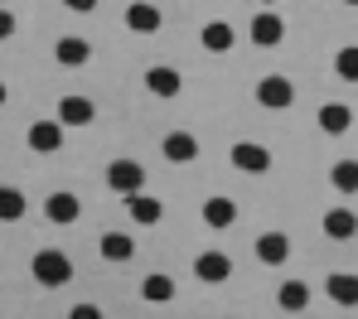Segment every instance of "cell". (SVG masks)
<instances>
[{
	"mask_svg": "<svg viewBox=\"0 0 358 319\" xmlns=\"http://www.w3.org/2000/svg\"><path fill=\"white\" fill-rule=\"evenodd\" d=\"M29 271H34V281L44 285V290H59L73 281V256L59 252V247H39L34 261H29Z\"/></svg>",
	"mask_w": 358,
	"mask_h": 319,
	"instance_id": "1",
	"label": "cell"
},
{
	"mask_svg": "<svg viewBox=\"0 0 358 319\" xmlns=\"http://www.w3.org/2000/svg\"><path fill=\"white\" fill-rule=\"evenodd\" d=\"M296 102V82L286 77V73H266L262 82H257V107H266V112H286Z\"/></svg>",
	"mask_w": 358,
	"mask_h": 319,
	"instance_id": "2",
	"label": "cell"
},
{
	"mask_svg": "<svg viewBox=\"0 0 358 319\" xmlns=\"http://www.w3.org/2000/svg\"><path fill=\"white\" fill-rule=\"evenodd\" d=\"M107 189H117L121 198H126V193H141L145 189V165H141V160H126V155L112 160V165H107Z\"/></svg>",
	"mask_w": 358,
	"mask_h": 319,
	"instance_id": "3",
	"label": "cell"
},
{
	"mask_svg": "<svg viewBox=\"0 0 358 319\" xmlns=\"http://www.w3.org/2000/svg\"><path fill=\"white\" fill-rule=\"evenodd\" d=\"M228 160H233V170H242V175H266L271 170V150L257 145V140H238L228 150Z\"/></svg>",
	"mask_w": 358,
	"mask_h": 319,
	"instance_id": "4",
	"label": "cell"
},
{
	"mask_svg": "<svg viewBox=\"0 0 358 319\" xmlns=\"http://www.w3.org/2000/svg\"><path fill=\"white\" fill-rule=\"evenodd\" d=\"M145 92L150 97H160V102H170V97H179L184 92V73L170 64H155V68H145Z\"/></svg>",
	"mask_w": 358,
	"mask_h": 319,
	"instance_id": "5",
	"label": "cell"
},
{
	"mask_svg": "<svg viewBox=\"0 0 358 319\" xmlns=\"http://www.w3.org/2000/svg\"><path fill=\"white\" fill-rule=\"evenodd\" d=\"M281 39H286V20H281L276 10L252 15V44H257V49H276Z\"/></svg>",
	"mask_w": 358,
	"mask_h": 319,
	"instance_id": "6",
	"label": "cell"
},
{
	"mask_svg": "<svg viewBox=\"0 0 358 319\" xmlns=\"http://www.w3.org/2000/svg\"><path fill=\"white\" fill-rule=\"evenodd\" d=\"M194 276L203 285H223L233 276V261H228V252H199L194 256Z\"/></svg>",
	"mask_w": 358,
	"mask_h": 319,
	"instance_id": "7",
	"label": "cell"
},
{
	"mask_svg": "<svg viewBox=\"0 0 358 319\" xmlns=\"http://www.w3.org/2000/svg\"><path fill=\"white\" fill-rule=\"evenodd\" d=\"M252 252H257L262 266H286V256H291V237H286L281 228H271V232H262V237H257V247H252Z\"/></svg>",
	"mask_w": 358,
	"mask_h": 319,
	"instance_id": "8",
	"label": "cell"
},
{
	"mask_svg": "<svg viewBox=\"0 0 358 319\" xmlns=\"http://www.w3.org/2000/svg\"><path fill=\"white\" fill-rule=\"evenodd\" d=\"M78 213H83L78 193L59 189V193H49V198H44V218H49L54 228H68V223H78Z\"/></svg>",
	"mask_w": 358,
	"mask_h": 319,
	"instance_id": "9",
	"label": "cell"
},
{
	"mask_svg": "<svg viewBox=\"0 0 358 319\" xmlns=\"http://www.w3.org/2000/svg\"><path fill=\"white\" fill-rule=\"evenodd\" d=\"M203 228H213V232H223V228H233L238 223V203L233 198H223V193H213V198H203Z\"/></svg>",
	"mask_w": 358,
	"mask_h": 319,
	"instance_id": "10",
	"label": "cell"
},
{
	"mask_svg": "<svg viewBox=\"0 0 358 319\" xmlns=\"http://www.w3.org/2000/svg\"><path fill=\"white\" fill-rule=\"evenodd\" d=\"M126 213H131V223H141V228H155L160 218H165V203L160 198H150V193H126Z\"/></svg>",
	"mask_w": 358,
	"mask_h": 319,
	"instance_id": "11",
	"label": "cell"
},
{
	"mask_svg": "<svg viewBox=\"0 0 358 319\" xmlns=\"http://www.w3.org/2000/svg\"><path fill=\"white\" fill-rule=\"evenodd\" d=\"M29 150H39V155H54V150H63V121L54 117V121H34L29 126Z\"/></svg>",
	"mask_w": 358,
	"mask_h": 319,
	"instance_id": "12",
	"label": "cell"
},
{
	"mask_svg": "<svg viewBox=\"0 0 358 319\" xmlns=\"http://www.w3.org/2000/svg\"><path fill=\"white\" fill-rule=\"evenodd\" d=\"M320 228H324V237H334V242H349L358 232V213L354 208H329L324 218H320Z\"/></svg>",
	"mask_w": 358,
	"mask_h": 319,
	"instance_id": "13",
	"label": "cell"
},
{
	"mask_svg": "<svg viewBox=\"0 0 358 319\" xmlns=\"http://www.w3.org/2000/svg\"><path fill=\"white\" fill-rule=\"evenodd\" d=\"M165 24V15L155 10V5H145V0H131L126 5V29H136V34H155Z\"/></svg>",
	"mask_w": 358,
	"mask_h": 319,
	"instance_id": "14",
	"label": "cell"
},
{
	"mask_svg": "<svg viewBox=\"0 0 358 319\" xmlns=\"http://www.w3.org/2000/svg\"><path fill=\"white\" fill-rule=\"evenodd\" d=\"M160 150H165V160H170V165H194V160H199V140H194L189 131H170Z\"/></svg>",
	"mask_w": 358,
	"mask_h": 319,
	"instance_id": "15",
	"label": "cell"
},
{
	"mask_svg": "<svg viewBox=\"0 0 358 319\" xmlns=\"http://www.w3.org/2000/svg\"><path fill=\"white\" fill-rule=\"evenodd\" d=\"M324 290H329V300H334L339 310H358V276H349V271H334V276L324 281Z\"/></svg>",
	"mask_w": 358,
	"mask_h": 319,
	"instance_id": "16",
	"label": "cell"
},
{
	"mask_svg": "<svg viewBox=\"0 0 358 319\" xmlns=\"http://www.w3.org/2000/svg\"><path fill=\"white\" fill-rule=\"evenodd\" d=\"M92 117H97V107H92V97H63L59 102V121L63 126H92Z\"/></svg>",
	"mask_w": 358,
	"mask_h": 319,
	"instance_id": "17",
	"label": "cell"
},
{
	"mask_svg": "<svg viewBox=\"0 0 358 319\" xmlns=\"http://www.w3.org/2000/svg\"><path fill=\"white\" fill-rule=\"evenodd\" d=\"M54 59H59L63 68H83L87 59H92V44H87V39H78V34H63L59 44H54Z\"/></svg>",
	"mask_w": 358,
	"mask_h": 319,
	"instance_id": "18",
	"label": "cell"
},
{
	"mask_svg": "<svg viewBox=\"0 0 358 319\" xmlns=\"http://www.w3.org/2000/svg\"><path fill=\"white\" fill-rule=\"evenodd\" d=\"M349 126H354V107H344V102H324L320 107V131L324 135H344Z\"/></svg>",
	"mask_w": 358,
	"mask_h": 319,
	"instance_id": "19",
	"label": "cell"
},
{
	"mask_svg": "<svg viewBox=\"0 0 358 319\" xmlns=\"http://www.w3.org/2000/svg\"><path fill=\"white\" fill-rule=\"evenodd\" d=\"M233 39H238V34H233L228 20H208V24H203V49H208V54H228Z\"/></svg>",
	"mask_w": 358,
	"mask_h": 319,
	"instance_id": "20",
	"label": "cell"
},
{
	"mask_svg": "<svg viewBox=\"0 0 358 319\" xmlns=\"http://www.w3.org/2000/svg\"><path fill=\"white\" fill-rule=\"evenodd\" d=\"M141 300H150V305H165V300H175V281H170L165 271H150V276L141 281Z\"/></svg>",
	"mask_w": 358,
	"mask_h": 319,
	"instance_id": "21",
	"label": "cell"
},
{
	"mask_svg": "<svg viewBox=\"0 0 358 319\" xmlns=\"http://www.w3.org/2000/svg\"><path fill=\"white\" fill-rule=\"evenodd\" d=\"M276 305H281L286 315H300V310L310 305V285H305V281H286V285L276 290Z\"/></svg>",
	"mask_w": 358,
	"mask_h": 319,
	"instance_id": "22",
	"label": "cell"
},
{
	"mask_svg": "<svg viewBox=\"0 0 358 319\" xmlns=\"http://www.w3.org/2000/svg\"><path fill=\"white\" fill-rule=\"evenodd\" d=\"M329 184H334L339 193H358V160H334Z\"/></svg>",
	"mask_w": 358,
	"mask_h": 319,
	"instance_id": "23",
	"label": "cell"
},
{
	"mask_svg": "<svg viewBox=\"0 0 358 319\" xmlns=\"http://www.w3.org/2000/svg\"><path fill=\"white\" fill-rule=\"evenodd\" d=\"M102 256H107V261H131V256H136V242H131L126 232H107V237H102Z\"/></svg>",
	"mask_w": 358,
	"mask_h": 319,
	"instance_id": "24",
	"label": "cell"
},
{
	"mask_svg": "<svg viewBox=\"0 0 358 319\" xmlns=\"http://www.w3.org/2000/svg\"><path fill=\"white\" fill-rule=\"evenodd\" d=\"M0 218H5V223H20V218H24V193L15 189V184L0 189Z\"/></svg>",
	"mask_w": 358,
	"mask_h": 319,
	"instance_id": "25",
	"label": "cell"
},
{
	"mask_svg": "<svg viewBox=\"0 0 358 319\" xmlns=\"http://www.w3.org/2000/svg\"><path fill=\"white\" fill-rule=\"evenodd\" d=\"M334 73H339L344 82H358V44H344V49L334 54Z\"/></svg>",
	"mask_w": 358,
	"mask_h": 319,
	"instance_id": "26",
	"label": "cell"
},
{
	"mask_svg": "<svg viewBox=\"0 0 358 319\" xmlns=\"http://www.w3.org/2000/svg\"><path fill=\"white\" fill-rule=\"evenodd\" d=\"M63 5L78 10V15H92V10H97V0H63Z\"/></svg>",
	"mask_w": 358,
	"mask_h": 319,
	"instance_id": "27",
	"label": "cell"
},
{
	"mask_svg": "<svg viewBox=\"0 0 358 319\" xmlns=\"http://www.w3.org/2000/svg\"><path fill=\"white\" fill-rule=\"evenodd\" d=\"M10 34H15V15L5 10V15H0V39H10Z\"/></svg>",
	"mask_w": 358,
	"mask_h": 319,
	"instance_id": "28",
	"label": "cell"
},
{
	"mask_svg": "<svg viewBox=\"0 0 358 319\" xmlns=\"http://www.w3.org/2000/svg\"><path fill=\"white\" fill-rule=\"evenodd\" d=\"M344 5H354V10H358V0H344Z\"/></svg>",
	"mask_w": 358,
	"mask_h": 319,
	"instance_id": "29",
	"label": "cell"
},
{
	"mask_svg": "<svg viewBox=\"0 0 358 319\" xmlns=\"http://www.w3.org/2000/svg\"><path fill=\"white\" fill-rule=\"evenodd\" d=\"M262 5H276V0H262Z\"/></svg>",
	"mask_w": 358,
	"mask_h": 319,
	"instance_id": "30",
	"label": "cell"
}]
</instances>
